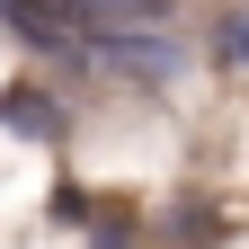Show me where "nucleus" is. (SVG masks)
I'll return each mask as SVG.
<instances>
[{
	"label": "nucleus",
	"mask_w": 249,
	"mask_h": 249,
	"mask_svg": "<svg viewBox=\"0 0 249 249\" xmlns=\"http://www.w3.org/2000/svg\"><path fill=\"white\" fill-rule=\"evenodd\" d=\"M98 62H107L116 80H151V89L187 71V53L160 36V27H124V36H98Z\"/></svg>",
	"instance_id": "nucleus-2"
},
{
	"label": "nucleus",
	"mask_w": 249,
	"mask_h": 249,
	"mask_svg": "<svg viewBox=\"0 0 249 249\" xmlns=\"http://www.w3.org/2000/svg\"><path fill=\"white\" fill-rule=\"evenodd\" d=\"M213 62H231V71H249V9L213 27Z\"/></svg>",
	"instance_id": "nucleus-3"
},
{
	"label": "nucleus",
	"mask_w": 249,
	"mask_h": 249,
	"mask_svg": "<svg viewBox=\"0 0 249 249\" xmlns=\"http://www.w3.org/2000/svg\"><path fill=\"white\" fill-rule=\"evenodd\" d=\"M0 18L36 45H62V36H124V27H160L169 0H0Z\"/></svg>",
	"instance_id": "nucleus-1"
}]
</instances>
